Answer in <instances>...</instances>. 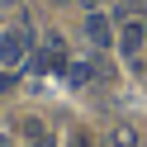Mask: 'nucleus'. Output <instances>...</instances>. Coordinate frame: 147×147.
<instances>
[{
  "instance_id": "f257e3e1",
  "label": "nucleus",
  "mask_w": 147,
  "mask_h": 147,
  "mask_svg": "<svg viewBox=\"0 0 147 147\" xmlns=\"http://www.w3.org/2000/svg\"><path fill=\"white\" fill-rule=\"evenodd\" d=\"M29 57H33V29H29V24H14V29L0 33V67H5V71L24 67Z\"/></svg>"
},
{
  "instance_id": "f03ea898",
  "label": "nucleus",
  "mask_w": 147,
  "mask_h": 147,
  "mask_svg": "<svg viewBox=\"0 0 147 147\" xmlns=\"http://www.w3.org/2000/svg\"><path fill=\"white\" fill-rule=\"evenodd\" d=\"M142 43H147V29L138 19H128L123 29H119V48H123V57H142Z\"/></svg>"
},
{
  "instance_id": "7ed1b4c3",
  "label": "nucleus",
  "mask_w": 147,
  "mask_h": 147,
  "mask_svg": "<svg viewBox=\"0 0 147 147\" xmlns=\"http://www.w3.org/2000/svg\"><path fill=\"white\" fill-rule=\"evenodd\" d=\"M86 38L95 43V48H109V19H105L100 10H90V14H86Z\"/></svg>"
},
{
  "instance_id": "20e7f679",
  "label": "nucleus",
  "mask_w": 147,
  "mask_h": 147,
  "mask_svg": "<svg viewBox=\"0 0 147 147\" xmlns=\"http://www.w3.org/2000/svg\"><path fill=\"white\" fill-rule=\"evenodd\" d=\"M109 147H138V133L133 128H114L109 133Z\"/></svg>"
},
{
  "instance_id": "39448f33",
  "label": "nucleus",
  "mask_w": 147,
  "mask_h": 147,
  "mask_svg": "<svg viewBox=\"0 0 147 147\" xmlns=\"http://www.w3.org/2000/svg\"><path fill=\"white\" fill-rule=\"evenodd\" d=\"M24 138L33 142V138H48V133H43V123H38V119H24Z\"/></svg>"
},
{
  "instance_id": "423d86ee",
  "label": "nucleus",
  "mask_w": 147,
  "mask_h": 147,
  "mask_svg": "<svg viewBox=\"0 0 147 147\" xmlns=\"http://www.w3.org/2000/svg\"><path fill=\"white\" fill-rule=\"evenodd\" d=\"M29 147H57V142H52V138H33Z\"/></svg>"
},
{
  "instance_id": "0eeeda50",
  "label": "nucleus",
  "mask_w": 147,
  "mask_h": 147,
  "mask_svg": "<svg viewBox=\"0 0 147 147\" xmlns=\"http://www.w3.org/2000/svg\"><path fill=\"white\" fill-rule=\"evenodd\" d=\"M0 147H14V138H10V133H5V128H0Z\"/></svg>"
},
{
  "instance_id": "6e6552de",
  "label": "nucleus",
  "mask_w": 147,
  "mask_h": 147,
  "mask_svg": "<svg viewBox=\"0 0 147 147\" xmlns=\"http://www.w3.org/2000/svg\"><path fill=\"white\" fill-rule=\"evenodd\" d=\"M0 19H5V0H0Z\"/></svg>"
}]
</instances>
